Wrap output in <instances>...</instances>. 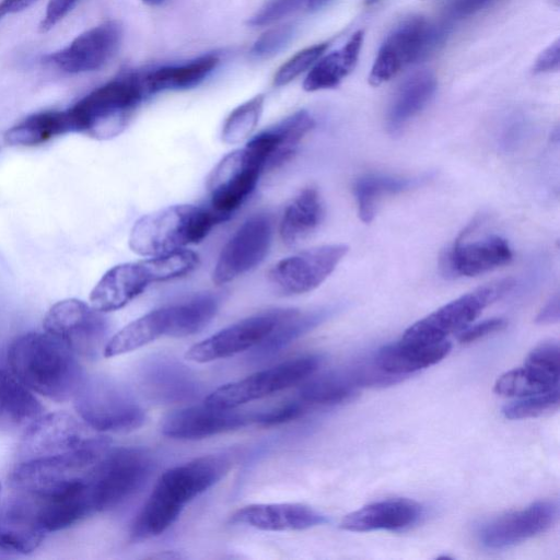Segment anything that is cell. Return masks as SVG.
Wrapping results in <instances>:
<instances>
[{"label":"cell","mask_w":560,"mask_h":560,"mask_svg":"<svg viewBox=\"0 0 560 560\" xmlns=\"http://www.w3.org/2000/svg\"><path fill=\"white\" fill-rule=\"evenodd\" d=\"M222 455H205L165 470L135 517L130 538L142 540L164 533L194 498L218 483L230 470Z\"/></svg>","instance_id":"6da1fadb"},{"label":"cell","mask_w":560,"mask_h":560,"mask_svg":"<svg viewBox=\"0 0 560 560\" xmlns=\"http://www.w3.org/2000/svg\"><path fill=\"white\" fill-rule=\"evenodd\" d=\"M8 363L27 388L56 401L73 398L84 380L77 354L47 331L27 332L13 340Z\"/></svg>","instance_id":"7a4b0ae2"},{"label":"cell","mask_w":560,"mask_h":560,"mask_svg":"<svg viewBox=\"0 0 560 560\" xmlns=\"http://www.w3.org/2000/svg\"><path fill=\"white\" fill-rule=\"evenodd\" d=\"M229 219L212 208L174 205L135 222L129 246L138 255L153 257L184 249L203 240L210 230Z\"/></svg>","instance_id":"3957f363"},{"label":"cell","mask_w":560,"mask_h":560,"mask_svg":"<svg viewBox=\"0 0 560 560\" xmlns=\"http://www.w3.org/2000/svg\"><path fill=\"white\" fill-rule=\"evenodd\" d=\"M198 265V254L185 248L117 265L105 272L93 288L91 305L102 313L119 310L140 295L150 283L182 277Z\"/></svg>","instance_id":"277c9868"},{"label":"cell","mask_w":560,"mask_h":560,"mask_svg":"<svg viewBox=\"0 0 560 560\" xmlns=\"http://www.w3.org/2000/svg\"><path fill=\"white\" fill-rule=\"evenodd\" d=\"M148 95L142 77L127 74L95 89L67 110L71 130L98 140L118 136Z\"/></svg>","instance_id":"5b68a950"},{"label":"cell","mask_w":560,"mask_h":560,"mask_svg":"<svg viewBox=\"0 0 560 560\" xmlns=\"http://www.w3.org/2000/svg\"><path fill=\"white\" fill-rule=\"evenodd\" d=\"M272 148V136L267 129L219 162L208 184L214 211L229 218L244 202L267 168Z\"/></svg>","instance_id":"8992f818"},{"label":"cell","mask_w":560,"mask_h":560,"mask_svg":"<svg viewBox=\"0 0 560 560\" xmlns=\"http://www.w3.org/2000/svg\"><path fill=\"white\" fill-rule=\"evenodd\" d=\"M109 448L110 440L105 436L81 450L19 462L11 475L12 489L34 497L58 494L84 480Z\"/></svg>","instance_id":"52a82bcc"},{"label":"cell","mask_w":560,"mask_h":560,"mask_svg":"<svg viewBox=\"0 0 560 560\" xmlns=\"http://www.w3.org/2000/svg\"><path fill=\"white\" fill-rule=\"evenodd\" d=\"M152 469L150 456L138 447L109 448L86 477L94 512L113 509L133 495Z\"/></svg>","instance_id":"ba28073f"},{"label":"cell","mask_w":560,"mask_h":560,"mask_svg":"<svg viewBox=\"0 0 560 560\" xmlns=\"http://www.w3.org/2000/svg\"><path fill=\"white\" fill-rule=\"evenodd\" d=\"M73 399L82 421L100 433L130 432L147 419L145 410L129 393L105 378L84 377Z\"/></svg>","instance_id":"9c48e42d"},{"label":"cell","mask_w":560,"mask_h":560,"mask_svg":"<svg viewBox=\"0 0 560 560\" xmlns=\"http://www.w3.org/2000/svg\"><path fill=\"white\" fill-rule=\"evenodd\" d=\"M514 281L503 279L485 284L441 306L433 313L411 325L401 336L407 345H432L466 328L491 303L510 291Z\"/></svg>","instance_id":"30bf717a"},{"label":"cell","mask_w":560,"mask_h":560,"mask_svg":"<svg viewBox=\"0 0 560 560\" xmlns=\"http://www.w3.org/2000/svg\"><path fill=\"white\" fill-rule=\"evenodd\" d=\"M447 32L445 24H430L420 18L402 22L380 47L369 75L370 84L381 85L408 65L425 58L444 40Z\"/></svg>","instance_id":"8fae6325"},{"label":"cell","mask_w":560,"mask_h":560,"mask_svg":"<svg viewBox=\"0 0 560 560\" xmlns=\"http://www.w3.org/2000/svg\"><path fill=\"white\" fill-rule=\"evenodd\" d=\"M319 364L318 355L291 359L226 383L213 390L203 402L217 408H238L301 383L312 376Z\"/></svg>","instance_id":"7c38bea8"},{"label":"cell","mask_w":560,"mask_h":560,"mask_svg":"<svg viewBox=\"0 0 560 560\" xmlns=\"http://www.w3.org/2000/svg\"><path fill=\"white\" fill-rule=\"evenodd\" d=\"M105 436L67 412L42 415L23 431L18 458L24 462L69 453Z\"/></svg>","instance_id":"4fadbf2b"},{"label":"cell","mask_w":560,"mask_h":560,"mask_svg":"<svg viewBox=\"0 0 560 560\" xmlns=\"http://www.w3.org/2000/svg\"><path fill=\"white\" fill-rule=\"evenodd\" d=\"M43 325L45 331L63 341L77 355L95 358L106 345L107 324L102 312L77 299L52 305Z\"/></svg>","instance_id":"5bb4252c"},{"label":"cell","mask_w":560,"mask_h":560,"mask_svg":"<svg viewBox=\"0 0 560 560\" xmlns=\"http://www.w3.org/2000/svg\"><path fill=\"white\" fill-rule=\"evenodd\" d=\"M295 311L294 308L269 310L243 318L192 345L186 351L185 359L195 363H208L255 348L282 319Z\"/></svg>","instance_id":"9a60e30c"},{"label":"cell","mask_w":560,"mask_h":560,"mask_svg":"<svg viewBox=\"0 0 560 560\" xmlns=\"http://www.w3.org/2000/svg\"><path fill=\"white\" fill-rule=\"evenodd\" d=\"M348 252L342 244L313 247L279 260L269 270V280L285 295L310 292L320 285Z\"/></svg>","instance_id":"2e32d148"},{"label":"cell","mask_w":560,"mask_h":560,"mask_svg":"<svg viewBox=\"0 0 560 560\" xmlns=\"http://www.w3.org/2000/svg\"><path fill=\"white\" fill-rule=\"evenodd\" d=\"M271 220L265 213L248 218L223 246L213 270V282L228 283L258 266L271 243Z\"/></svg>","instance_id":"e0dca14e"},{"label":"cell","mask_w":560,"mask_h":560,"mask_svg":"<svg viewBox=\"0 0 560 560\" xmlns=\"http://www.w3.org/2000/svg\"><path fill=\"white\" fill-rule=\"evenodd\" d=\"M558 503L540 500L530 505L505 513L482 526L480 541L491 549L517 545L550 529L557 522Z\"/></svg>","instance_id":"ac0fdd59"},{"label":"cell","mask_w":560,"mask_h":560,"mask_svg":"<svg viewBox=\"0 0 560 560\" xmlns=\"http://www.w3.org/2000/svg\"><path fill=\"white\" fill-rule=\"evenodd\" d=\"M122 36L118 21H106L75 37L66 48L43 58L65 72L80 73L102 68L117 50Z\"/></svg>","instance_id":"d6986e66"},{"label":"cell","mask_w":560,"mask_h":560,"mask_svg":"<svg viewBox=\"0 0 560 560\" xmlns=\"http://www.w3.org/2000/svg\"><path fill=\"white\" fill-rule=\"evenodd\" d=\"M253 417L237 408H217L205 402L170 412L161 423L163 435L175 440H200L236 430Z\"/></svg>","instance_id":"ffe728a7"},{"label":"cell","mask_w":560,"mask_h":560,"mask_svg":"<svg viewBox=\"0 0 560 560\" xmlns=\"http://www.w3.org/2000/svg\"><path fill=\"white\" fill-rule=\"evenodd\" d=\"M233 521L267 532L303 530L326 522V517L302 503H256L233 514Z\"/></svg>","instance_id":"44dd1931"},{"label":"cell","mask_w":560,"mask_h":560,"mask_svg":"<svg viewBox=\"0 0 560 560\" xmlns=\"http://www.w3.org/2000/svg\"><path fill=\"white\" fill-rule=\"evenodd\" d=\"M46 534L38 523L32 501L13 489L0 517V547L30 553L40 545Z\"/></svg>","instance_id":"7402d4cb"},{"label":"cell","mask_w":560,"mask_h":560,"mask_svg":"<svg viewBox=\"0 0 560 560\" xmlns=\"http://www.w3.org/2000/svg\"><path fill=\"white\" fill-rule=\"evenodd\" d=\"M422 516L419 503L409 499H387L373 502L347 514L340 527L349 532L401 530L411 527Z\"/></svg>","instance_id":"603a6c76"},{"label":"cell","mask_w":560,"mask_h":560,"mask_svg":"<svg viewBox=\"0 0 560 560\" xmlns=\"http://www.w3.org/2000/svg\"><path fill=\"white\" fill-rule=\"evenodd\" d=\"M512 258L509 243L492 235L470 243L458 240L447 252L445 266L454 276L474 277L504 266Z\"/></svg>","instance_id":"cb8c5ba5"},{"label":"cell","mask_w":560,"mask_h":560,"mask_svg":"<svg viewBox=\"0 0 560 560\" xmlns=\"http://www.w3.org/2000/svg\"><path fill=\"white\" fill-rule=\"evenodd\" d=\"M43 415V406L12 373L0 369V431H24Z\"/></svg>","instance_id":"d4e9b609"},{"label":"cell","mask_w":560,"mask_h":560,"mask_svg":"<svg viewBox=\"0 0 560 560\" xmlns=\"http://www.w3.org/2000/svg\"><path fill=\"white\" fill-rule=\"evenodd\" d=\"M171 305L151 311L130 322L116 332L105 345L103 355L113 358L135 351L167 336L171 337Z\"/></svg>","instance_id":"484cf974"},{"label":"cell","mask_w":560,"mask_h":560,"mask_svg":"<svg viewBox=\"0 0 560 560\" xmlns=\"http://www.w3.org/2000/svg\"><path fill=\"white\" fill-rule=\"evenodd\" d=\"M451 348L447 340L424 346L397 341L378 349L374 362L387 374L399 377L440 362L448 354Z\"/></svg>","instance_id":"4316f807"},{"label":"cell","mask_w":560,"mask_h":560,"mask_svg":"<svg viewBox=\"0 0 560 560\" xmlns=\"http://www.w3.org/2000/svg\"><path fill=\"white\" fill-rule=\"evenodd\" d=\"M323 215V202L317 189L304 188L284 208L279 224L282 242L288 246L299 244L317 229Z\"/></svg>","instance_id":"83f0119b"},{"label":"cell","mask_w":560,"mask_h":560,"mask_svg":"<svg viewBox=\"0 0 560 560\" xmlns=\"http://www.w3.org/2000/svg\"><path fill=\"white\" fill-rule=\"evenodd\" d=\"M436 89L432 72L420 71L408 78L397 91L387 114V128L395 135L430 102Z\"/></svg>","instance_id":"f1b7e54d"},{"label":"cell","mask_w":560,"mask_h":560,"mask_svg":"<svg viewBox=\"0 0 560 560\" xmlns=\"http://www.w3.org/2000/svg\"><path fill=\"white\" fill-rule=\"evenodd\" d=\"M363 38V31H357L342 48L319 58L304 80V90L314 92L337 86L354 69Z\"/></svg>","instance_id":"f546056e"},{"label":"cell","mask_w":560,"mask_h":560,"mask_svg":"<svg viewBox=\"0 0 560 560\" xmlns=\"http://www.w3.org/2000/svg\"><path fill=\"white\" fill-rule=\"evenodd\" d=\"M219 63L213 54L179 66L163 67L142 77L147 94L192 88L203 81Z\"/></svg>","instance_id":"4dcf8cb0"},{"label":"cell","mask_w":560,"mask_h":560,"mask_svg":"<svg viewBox=\"0 0 560 560\" xmlns=\"http://www.w3.org/2000/svg\"><path fill=\"white\" fill-rule=\"evenodd\" d=\"M424 177H405L384 174H368L358 178L353 186L360 219L368 223L374 218L378 201L419 186Z\"/></svg>","instance_id":"1f68e13d"},{"label":"cell","mask_w":560,"mask_h":560,"mask_svg":"<svg viewBox=\"0 0 560 560\" xmlns=\"http://www.w3.org/2000/svg\"><path fill=\"white\" fill-rule=\"evenodd\" d=\"M560 373L525 362L498 377L493 390L503 397H526L559 387Z\"/></svg>","instance_id":"d6a6232c"},{"label":"cell","mask_w":560,"mask_h":560,"mask_svg":"<svg viewBox=\"0 0 560 560\" xmlns=\"http://www.w3.org/2000/svg\"><path fill=\"white\" fill-rule=\"evenodd\" d=\"M70 131L72 130L67 110H50L28 116L9 129L4 133V140L11 145H35Z\"/></svg>","instance_id":"836d02e7"},{"label":"cell","mask_w":560,"mask_h":560,"mask_svg":"<svg viewBox=\"0 0 560 560\" xmlns=\"http://www.w3.org/2000/svg\"><path fill=\"white\" fill-rule=\"evenodd\" d=\"M314 119L306 110H299L269 128L273 137V150L267 170L280 166L289 160L303 138L313 129Z\"/></svg>","instance_id":"e575fe53"},{"label":"cell","mask_w":560,"mask_h":560,"mask_svg":"<svg viewBox=\"0 0 560 560\" xmlns=\"http://www.w3.org/2000/svg\"><path fill=\"white\" fill-rule=\"evenodd\" d=\"M171 337L182 338L202 330L215 316L219 302L210 294H200L187 301L173 304Z\"/></svg>","instance_id":"d590c367"},{"label":"cell","mask_w":560,"mask_h":560,"mask_svg":"<svg viewBox=\"0 0 560 560\" xmlns=\"http://www.w3.org/2000/svg\"><path fill=\"white\" fill-rule=\"evenodd\" d=\"M358 384L351 376L329 373L308 380L300 388V397L307 404L334 405L351 398Z\"/></svg>","instance_id":"8d00e7d4"},{"label":"cell","mask_w":560,"mask_h":560,"mask_svg":"<svg viewBox=\"0 0 560 560\" xmlns=\"http://www.w3.org/2000/svg\"><path fill=\"white\" fill-rule=\"evenodd\" d=\"M325 317V312L301 314L298 310L282 319L256 349L259 357L273 354L288 343L315 327Z\"/></svg>","instance_id":"74e56055"},{"label":"cell","mask_w":560,"mask_h":560,"mask_svg":"<svg viewBox=\"0 0 560 560\" xmlns=\"http://www.w3.org/2000/svg\"><path fill=\"white\" fill-rule=\"evenodd\" d=\"M264 102L265 95L257 94L234 108L224 121L222 140L229 144H237L246 140L258 124Z\"/></svg>","instance_id":"f35d334b"},{"label":"cell","mask_w":560,"mask_h":560,"mask_svg":"<svg viewBox=\"0 0 560 560\" xmlns=\"http://www.w3.org/2000/svg\"><path fill=\"white\" fill-rule=\"evenodd\" d=\"M560 404L559 387L546 393L535 394L510 401L502 408L506 419H527L557 410Z\"/></svg>","instance_id":"ab89813d"},{"label":"cell","mask_w":560,"mask_h":560,"mask_svg":"<svg viewBox=\"0 0 560 560\" xmlns=\"http://www.w3.org/2000/svg\"><path fill=\"white\" fill-rule=\"evenodd\" d=\"M327 43L310 46L302 49L283 63L275 74L273 84L282 86L290 83L301 73L312 67L326 51Z\"/></svg>","instance_id":"60d3db41"},{"label":"cell","mask_w":560,"mask_h":560,"mask_svg":"<svg viewBox=\"0 0 560 560\" xmlns=\"http://www.w3.org/2000/svg\"><path fill=\"white\" fill-rule=\"evenodd\" d=\"M293 34L294 28L289 24L270 28L257 38L250 54L256 58L272 57L288 45Z\"/></svg>","instance_id":"b9f144b4"},{"label":"cell","mask_w":560,"mask_h":560,"mask_svg":"<svg viewBox=\"0 0 560 560\" xmlns=\"http://www.w3.org/2000/svg\"><path fill=\"white\" fill-rule=\"evenodd\" d=\"M304 1L306 0H269L248 20V24L262 26L275 23L298 10Z\"/></svg>","instance_id":"7bdbcfd3"},{"label":"cell","mask_w":560,"mask_h":560,"mask_svg":"<svg viewBox=\"0 0 560 560\" xmlns=\"http://www.w3.org/2000/svg\"><path fill=\"white\" fill-rule=\"evenodd\" d=\"M304 404L291 401L277 406L268 411L255 415L253 417V421L265 427H272L298 419L304 413Z\"/></svg>","instance_id":"ee69618b"},{"label":"cell","mask_w":560,"mask_h":560,"mask_svg":"<svg viewBox=\"0 0 560 560\" xmlns=\"http://www.w3.org/2000/svg\"><path fill=\"white\" fill-rule=\"evenodd\" d=\"M525 362L560 373L559 343L553 340L539 343L528 353Z\"/></svg>","instance_id":"f6af8a7d"},{"label":"cell","mask_w":560,"mask_h":560,"mask_svg":"<svg viewBox=\"0 0 560 560\" xmlns=\"http://www.w3.org/2000/svg\"><path fill=\"white\" fill-rule=\"evenodd\" d=\"M506 326V322L503 318L494 317L480 322L474 326L466 327L460 331L458 336L459 343H470L480 338H483L492 332L499 331Z\"/></svg>","instance_id":"bcb514c9"},{"label":"cell","mask_w":560,"mask_h":560,"mask_svg":"<svg viewBox=\"0 0 560 560\" xmlns=\"http://www.w3.org/2000/svg\"><path fill=\"white\" fill-rule=\"evenodd\" d=\"M79 0H49L46 13L39 24L40 32L52 28L65 15H67Z\"/></svg>","instance_id":"7dc6e473"},{"label":"cell","mask_w":560,"mask_h":560,"mask_svg":"<svg viewBox=\"0 0 560 560\" xmlns=\"http://www.w3.org/2000/svg\"><path fill=\"white\" fill-rule=\"evenodd\" d=\"M560 46L559 39H556L545 50L540 52L533 67L534 73H546L558 71L559 69Z\"/></svg>","instance_id":"c3c4849f"},{"label":"cell","mask_w":560,"mask_h":560,"mask_svg":"<svg viewBox=\"0 0 560 560\" xmlns=\"http://www.w3.org/2000/svg\"><path fill=\"white\" fill-rule=\"evenodd\" d=\"M491 0H452L447 13L453 19H463L483 9Z\"/></svg>","instance_id":"681fc988"},{"label":"cell","mask_w":560,"mask_h":560,"mask_svg":"<svg viewBox=\"0 0 560 560\" xmlns=\"http://www.w3.org/2000/svg\"><path fill=\"white\" fill-rule=\"evenodd\" d=\"M559 298L556 294L548 301V303L541 308L536 317L538 324H552L559 320Z\"/></svg>","instance_id":"f907efd6"},{"label":"cell","mask_w":560,"mask_h":560,"mask_svg":"<svg viewBox=\"0 0 560 560\" xmlns=\"http://www.w3.org/2000/svg\"><path fill=\"white\" fill-rule=\"evenodd\" d=\"M37 0H2L0 2V19L7 14L20 12Z\"/></svg>","instance_id":"816d5d0a"},{"label":"cell","mask_w":560,"mask_h":560,"mask_svg":"<svg viewBox=\"0 0 560 560\" xmlns=\"http://www.w3.org/2000/svg\"><path fill=\"white\" fill-rule=\"evenodd\" d=\"M330 1L331 0H306L308 8L312 10L319 9Z\"/></svg>","instance_id":"f5cc1de1"},{"label":"cell","mask_w":560,"mask_h":560,"mask_svg":"<svg viewBox=\"0 0 560 560\" xmlns=\"http://www.w3.org/2000/svg\"><path fill=\"white\" fill-rule=\"evenodd\" d=\"M151 558H159V559H178L182 558L180 555L175 553L174 551H164L163 553L152 556Z\"/></svg>","instance_id":"db71d44e"},{"label":"cell","mask_w":560,"mask_h":560,"mask_svg":"<svg viewBox=\"0 0 560 560\" xmlns=\"http://www.w3.org/2000/svg\"><path fill=\"white\" fill-rule=\"evenodd\" d=\"M145 4H149V5H160L162 4L165 0H142Z\"/></svg>","instance_id":"11a10c76"},{"label":"cell","mask_w":560,"mask_h":560,"mask_svg":"<svg viewBox=\"0 0 560 560\" xmlns=\"http://www.w3.org/2000/svg\"><path fill=\"white\" fill-rule=\"evenodd\" d=\"M378 1H381V0H364V3H365L366 5H372V4H375V3H376V2H378Z\"/></svg>","instance_id":"9f6ffc18"}]
</instances>
